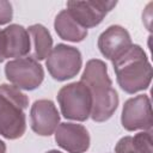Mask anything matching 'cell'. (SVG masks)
Instances as JSON below:
<instances>
[{"mask_svg": "<svg viewBox=\"0 0 153 153\" xmlns=\"http://www.w3.org/2000/svg\"><path fill=\"white\" fill-rule=\"evenodd\" d=\"M55 141L69 153H84L90 147L88 131L76 123H61L55 130Z\"/></svg>", "mask_w": 153, "mask_h": 153, "instance_id": "cell-11", "label": "cell"}, {"mask_svg": "<svg viewBox=\"0 0 153 153\" xmlns=\"http://www.w3.org/2000/svg\"><path fill=\"white\" fill-rule=\"evenodd\" d=\"M131 47V39L128 31L120 25L109 26L98 38L100 53L112 62L122 56Z\"/></svg>", "mask_w": 153, "mask_h": 153, "instance_id": "cell-10", "label": "cell"}, {"mask_svg": "<svg viewBox=\"0 0 153 153\" xmlns=\"http://www.w3.org/2000/svg\"><path fill=\"white\" fill-rule=\"evenodd\" d=\"M27 32L33 39V59L37 61L48 57L53 49V39L48 29L41 24H35L29 27Z\"/></svg>", "mask_w": 153, "mask_h": 153, "instance_id": "cell-15", "label": "cell"}, {"mask_svg": "<svg viewBox=\"0 0 153 153\" xmlns=\"http://www.w3.org/2000/svg\"><path fill=\"white\" fill-rule=\"evenodd\" d=\"M57 102L66 118L85 121L91 115L92 97L87 86L81 81L63 86L57 93Z\"/></svg>", "mask_w": 153, "mask_h": 153, "instance_id": "cell-4", "label": "cell"}, {"mask_svg": "<svg viewBox=\"0 0 153 153\" xmlns=\"http://www.w3.org/2000/svg\"><path fill=\"white\" fill-rule=\"evenodd\" d=\"M116 153H152V133L141 131L135 136H124L122 137L116 147Z\"/></svg>", "mask_w": 153, "mask_h": 153, "instance_id": "cell-14", "label": "cell"}, {"mask_svg": "<svg viewBox=\"0 0 153 153\" xmlns=\"http://www.w3.org/2000/svg\"><path fill=\"white\" fill-rule=\"evenodd\" d=\"M115 6L116 1H68L67 11L82 27L87 29L97 26Z\"/></svg>", "mask_w": 153, "mask_h": 153, "instance_id": "cell-8", "label": "cell"}, {"mask_svg": "<svg viewBox=\"0 0 153 153\" xmlns=\"http://www.w3.org/2000/svg\"><path fill=\"white\" fill-rule=\"evenodd\" d=\"M30 121L32 130L42 136L51 135L60 122L56 106L51 100L39 99L33 103L30 111Z\"/></svg>", "mask_w": 153, "mask_h": 153, "instance_id": "cell-9", "label": "cell"}, {"mask_svg": "<svg viewBox=\"0 0 153 153\" xmlns=\"http://www.w3.org/2000/svg\"><path fill=\"white\" fill-rule=\"evenodd\" d=\"M55 31L56 33L66 41L80 42L87 36V29L82 27L67 10L61 11L55 18Z\"/></svg>", "mask_w": 153, "mask_h": 153, "instance_id": "cell-13", "label": "cell"}, {"mask_svg": "<svg viewBox=\"0 0 153 153\" xmlns=\"http://www.w3.org/2000/svg\"><path fill=\"white\" fill-rule=\"evenodd\" d=\"M47 153H61V152H59V151H55V149H53V151H49V152H47Z\"/></svg>", "mask_w": 153, "mask_h": 153, "instance_id": "cell-19", "label": "cell"}, {"mask_svg": "<svg viewBox=\"0 0 153 153\" xmlns=\"http://www.w3.org/2000/svg\"><path fill=\"white\" fill-rule=\"evenodd\" d=\"M92 97L91 117L96 122L109 120L118 105V96L108 75L106 65L98 59H92L86 63L81 75Z\"/></svg>", "mask_w": 153, "mask_h": 153, "instance_id": "cell-1", "label": "cell"}, {"mask_svg": "<svg viewBox=\"0 0 153 153\" xmlns=\"http://www.w3.org/2000/svg\"><path fill=\"white\" fill-rule=\"evenodd\" d=\"M121 122L124 129L133 131L137 129L152 128V109L151 100L146 94H139L134 98L128 99L122 110Z\"/></svg>", "mask_w": 153, "mask_h": 153, "instance_id": "cell-7", "label": "cell"}, {"mask_svg": "<svg viewBox=\"0 0 153 153\" xmlns=\"http://www.w3.org/2000/svg\"><path fill=\"white\" fill-rule=\"evenodd\" d=\"M81 63L80 51L66 44H57L53 48L45 62L50 75L59 81L75 76L81 68Z\"/></svg>", "mask_w": 153, "mask_h": 153, "instance_id": "cell-5", "label": "cell"}, {"mask_svg": "<svg viewBox=\"0 0 153 153\" xmlns=\"http://www.w3.org/2000/svg\"><path fill=\"white\" fill-rule=\"evenodd\" d=\"M117 82L127 93H135L149 86L152 67L143 51L137 44L131 47L112 62Z\"/></svg>", "mask_w": 153, "mask_h": 153, "instance_id": "cell-2", "label": "cell"}, {"mask_svg": "<svg viewBox=\"0 0 153 153\" xmlns=\"http://www.w3.org/2000/svg\"><path fill=\"white\" fill-rule=\"evenodd\" d=\"M5 74L13 86L29 91L37 88L44 78L42 66L33 57H19L7 62Z\"/></svg>", "mask_w": 153, "mask_h": 153, "instance_id": "cell-6", "label": "cell"}, {"mask_svg": "<svg viewBox=\"0 0 153 153\" xmlns=\"http://www.w3.org/2000/svg\"><path fill=\"white\" fill-rule=\"evenodd\" d=\"M27 105L29 99L20 88L7 84L0 86V135L13 140L25 133Z\"/></svg>", "mask_w": 153, "mask_h": 153, "instance_id": "cell-3", "label": "cell"}, {"mask_svg": "<svg viewBox=\"0 0 153 153\" xmlns=\"http://www.w3.org/2000/svg\"><path fill=\"white\" fill-rule=\"evenodd\" d=\"M12 16H13L12 5L8 1L0 0V25L7 24L8 22H11Z\"/></svg>", "mask_w": 153, "mask_h": 153, "instance_id": "cell-16", "label": "cell"}, {"mask_svg": "<svg viewBox=\"0 0 153 153\" xmlns=\"http://www.w3.org/2000/svg\"><path fill=\"white\" fill-rule=\"evenodd\" d=\"M5 59L23 57L30 51V37L26 29L22 25L12 24L2 30Z\"/></svg>", "mask_w": 153, "mask_h": 153, "instance_id": "cell-12", "label": "cell"}, {"mask_svg": "<svg viewBox=\"0 0 153 153\" xmlns=\"http://www.w3.org/2000/svg\"><path fill=\"white\" fill-rule=\"evenodd\" d=\"M5 60V47H4V35L2 30H0V62Z\"/></svg>", "mask_w": 153, "mask_h": 153, "instance_id": "cell-17", "label": "cell"}, {"mask_svg": "<svg viewBox=\"0 0 153 153\" xmlns=\"http://www.w3.org/2000/svg\"><path fill=\"white\" fill-rule=\"evenodd\" d=\"M0 153H6V146L1 140H0Z\"/></svg>", "mask_w": 153, "mask_h": 153, "instance_id": "cell-18", "label": "cell"}]
</instances>
